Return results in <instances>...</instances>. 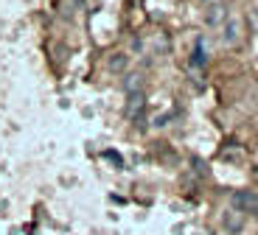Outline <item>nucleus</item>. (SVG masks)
Here are the masks:
<instances>
[{
  "mask_svg": "<svg viewBox=\"0 0 258 235\" xmlns=\"http://www.w3.org/2000/svg\"><path fill=\"white\" fill-rule=\"evenodd\" d=\"M126 64H129L126 53H112V56L107 59V70H110V73H123V70H126Z\"/></svg>",
  "mask_w": 258,
  "mask_h": 235,
  "instance_id": "4",
  "label": "nucleus"
},
{
  "mask_svg": "<svg viewBox=\"0 0 258 235\" xmlns=\"http://www.w3.org/2000/svg\"><path fill=\"white\" fill-rule=\"evenodd\" d=\"M222 224H225V229L227 232H241L244 229V213H239L236 207H230V210H225V216H222Z\"/></svg>",
  "mask_w": 258,
  "mask_h": 235,
  "instance_id": "3",
  "label": "nucleus"
},
{
  "mask_svg": "<svg viewBox=\"0 0 258 235\" xmlns=\"http://www.w3.org/2000/svg\"><path fill=\"white\" fill-rule=\"evenodd\" d=\"M143 90V76L141 73H132V76L126 79V96L129 93H141Z\"/></svg>",
  "mask_w": 258,
  "mask_h": 235,
  "instance_id": "7",
  "label": "nucleus"
},
{
  "mask_svg": "<svg viewBox=\"0 0 258 235\" xmlns=\"http://www.w3.org/2000/svg\"><path fill=\"white\" fill-rule=\"evenodd\" d=\"M230 207H236L244 216H258V193L255 191H233Z\"/></svg>",
  "mask_w": 258,
  "mask_h": 235,
  "instance_id": "1",
  "label": "nucleus"
},
{
  "mask_svg": "<svg viewBox=\"0 0 258 235\" xmlns=\"http://www.w3.org/2000/svg\"><path fill=\"white\" fill-rule=\"evenodd\" d=\"M205 62H208V56H205V48H202V39H197L194 53H191V67L194 70H202V67H205Z\"/></svg>",
  "mask_w": 258,
  "mask_h": 235,
  "instance_id": "5",
  "label": "nucleus"
},
{
  "mask_svg": "<svg viewBox=\"0 0 258 235\" xmlns=\"http://www.w3.org/2000/svg\"><path fill=\"white\" fill-rule=\"evenodd\" d=\"M222 12H225V9H211V14H208V23H219V20H222Z\"/></svg>",
  "mask_w": 258,
  "mask_h": 235,
  "instance_id": "8",
  "label": "nucleus"
},
{
  "mask_svg": "<svg viewBox=\"0 0 258 235\" xmlns=\"http://www.w3.org/2000/svg\"><path fill=\"white\" fill-rule=\"evenodd\" d=\"M143 109H146V96H143V90H141V93H129V96H126V107H123V115H126L129 121H141Z\"/></svg>",
  "mask_w": 258,
  "mask_h": 235,
  "instance_id": "2",
  "label": "nucleus"
},
{
  "mask_svg": "<svg viewBox=\"0 0 258 235\" xmlns=\"http://www.w3.org/2000/svg\"><path fill=\"white\" fill-rule=\"evenodd\" d=\"M239 31H241L239 20H230V23H227V28H225V37H222V42H225V45H236V42H239Z\"/></svg>",
  "mask_w": 258,
  "mask_h": 235,
  "instance_id": "6",
  "label": "nucleus"
}]
</instances>
